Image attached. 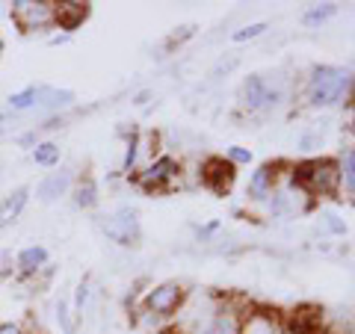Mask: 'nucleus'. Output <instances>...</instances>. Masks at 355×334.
I'll return each mask as SVG.
<instances>
[{
    "instance_id": "23",
    "label": "nucleus",
    "mask_w": 355,
    "mask_h": 334,
    "mask_svg": "<svg viewBox=\"0 0 355 334\" xmlns=\"http://www.w3.org/2000/svg\"><path fill=\"white\" fill-rule=\"evenodd\" d=\"M44 95L51 98V101H48V107H51V109H57V107H69V104L74 101V95L69 92V89H62V92H51V89H44Z\"/></svg>"
},
{
    "instance_id": "31",
    "label": "nucleus",
    "mask_w": 355,
    "mask_h": 334,
    "mask_svg": "<svg viewBox=\"0 0 355 334\" xmlns=\"http://www.w3.org/2000/svg\"><path fill=\"white\" fill-rule=\"evenodd\" d=\"M352 130H355V109H352Z\"/></svg>"
},
{
    "instance_id": "6",
    "label": "nucleus",
    "mask_w": 355,
    "mask_h": 334,
    "mask_svg": "<svg viewBox=\"0 0 355 334\" xmlns=\"http://www.w3.org/2000/svg\"><path fill=\"white\" fill-rule=\"evenodd\" d=\"M243 107L249 109V113H258V109H266V107H275L284 98V92L279 86H270V80L261 74H252L246 77V83H243Z\"/></svg>"
},
{
    "instance_id": "25",
    "label": "nucleus",
    "mask_w": 355,
    "mask_h": 334,
    "mask_svg": "<svg viewBox=\"0 0 355 334\" xmlns=\"http://www.w3.org/2000/svg\"><path fill=\"white\" fill-rule=\"evenodd\" d=\"M323 146V139L317 137V133H305L302 139H299V148H305V151H311V148H320Z\"/></svg>"
},
{
    "instance_id": "2",
    "label": "nucleus",
    "mask_w": 355,
    "mask_h": 334,
    "mask_svg": "<svg viewBox=\"0 0 355 334\" xmlns=\"http://www.w3.org/2000/svg\"><path fill=\"white\" fill-rule=\"evenodd\" d=\"M291 181L314 195H338L340 193V172H338V160L331 157H314V160H302L291 166Z\"/></svg>"
},
{
    "instance_id": "7",
    "label": "nucleus",
    "mask_w": 355,
    "mask_h": 334,
    "mask_svg": "<svg viewBox=\"0 0 355 334\" xmlns=\"http://www.w3.org/2000/svg\"><path fill=\"white\" fill-rule=\"evenodd\" d=\"M12 18L24 33L44 30L53 24V3H48V0H15Z\"/></svg>"
},
{
    "instance_id": "22",
    "label": "nucleus",
    "mask_w": 355,
    "mask_h": 334,
    "mask_svg": "<svg viewBox=\"0 0 355 334\" xmlns=\"http://www.w3.org/2000/svg\"><path fill=\"white\" fill-rule=\"evenodd\" d=\"M39 95H42V89L27 86L24 92H15L12 98H9V104H12V109H27V107H33L39 101Z\"/></svg>"
},
{
    "instance_id": "1",
    "label": "nucleus",
    "mask_w": 355,
    "mask_h": 334,
    "mask_svg": "<svg viewBox=\"0 0 355 334\" xmlns=\"http://www.w3.org/2000/svg\"><path fill=\"white\" fill-rule=\"evenodd\" d=\"M305 101L311 107H331L343 101H355V77L338 65H317L308 74Z\"/></svg>"
},
{
    "instance_id": "12",
    "label": "nucleus",
    "mask_w": 355,
    "mask_h": 334,
    "mask_svg": "<svg viewBox=\"0 0 355 334\" xmlns=\"http://www.w3.org/2000/svg\"><path fill=\"white\" fill-rule=\"evenodd\" d=\"M275 184H279V166L275 163H263L252 172L249 177V186H246V195L252 202H266L272 193H275Z\"/></svg>"
},
{
    "instance_id": "9",
    "label": "nucleus",
    "mask_w": 355,
    "mask_h": 334,
    "mask_svg": "<svg viewBox=\"0 0 355 334\" xmlns=\"http://www.w3.org/2000/svg\"><path fill=\"white\" fill-rule=\"evenodd\" d=\"M237 181V166L228 157H207L202 163V184L216 195H228Z\"/></svg>"
},
{
    "instance_id": "13",
    "label": "nucleus",
    "mask_w": 355,
    "mask_h": 334,
    "mask_svg": "<svg viewBox=\"0 0 355 334\" xmlns=\"http://www.w3.org/2000/svg\"><path fill=\"white\" fill-rule=\"evenodd\" d=\"M89 18V3H53V24L60 30H77Z\"/></svg>"
},
{
    "instance_id": "28",
    "label": "nucleus",
    "mask_w": 355,
    "mask_h": 334,
    "mask_svg": "<svg viewBox=\"0 0 355 334\" xmlns=\"http://www.w3.org/2000/svg\"><path fill=\"white\" fill-rule=\"evenodd\" d=\"M86 293H89V284L83 281L80 287H77V310H83V302H86Z\"/></svg>"
},
{
    "instance_id": "8",
    "label": "nucleus",
    "mask_w": 355,
    "mask_h": 334,
    "mask_svg": "<svg viewBox=\"0 0 355 334\" xmlns=\"http://www.w3.org/2000/svg\"><path fill=\"white\" fill-rule=\"evenodd\" d=\"M240 334H284V317L275 308L249 305L240 314Z\"/></svg>"
},
{
    "instance_id": "17",
    "label": "nucleus",
    "mask_w": 355,
    "mask_h": 334,
    "mask_svg": "<svg viewBox=\"0 0 355 334\" xmlns=\"http://www.w3.org/2000/svg\"><path fill=\"white\" fill-rule=\"evenodd\" d=\"M338 172H340V193L355 198V148H349L338 160Z\"/></svg>"
},
{
    "instance_id": "21",
    "label": "nucleus",
    "mask_w": 355,
    "mask_h": 334,
    "mask_svg": "<svg viewBox=\"0 0 355 334\" xmlns=\"http://www.w3.org/2000/svg\"><path fill=\"white\" fill-rule=\"evenodd\" d=\"M266 30H270V24H266V21H254V24H246V27H240V30L231 33V42H237V44H243V42H252V39L263 36Z\"/></svg>"
},
{
    "instance_id": "10",
    "label": "nucleus",
    "mask_w": 355,
    "mask_h": 334,
    "mask_svg": "<svg viewBox=\"0 0 355 334\" xmlns=\"http://www.w3.org/2000/svg\"><path fill=\"white\" fill-rule=\"evenodd\" d=\"M326 310L317 305H299L287 310L284 334H326Z\"/></svg>"
},
{
    "instance_id": "16",
    "label": "nucleus",
    "mask_w": 355,
    "mask_h": 334,
    "mask_svg": "<svg viewBox=\"0 0 355 334\" xmlns=\"http://www.w3.org/2000/svg\"><path fill=\"white\" fill-rule=\"evenodd\" d=\"M44 263H48V249H44V246H27L24 252L18 254L21 275H36Z\"/></svg>"
},
{
    "instance_id": "24",
    "label": "nucleus",
    "mask_w": 355,
    "mask_h": 334,
    "mask_svg": "<svg viewBox=\"0 0 355 334\" xmlns=\"http://www.w3.org/2000/svg\"><path fill=\"white\" fill-rule=\"evenodd\" d=\"M228 160L234 163V166H246L252 160V151L249 148H240V146H231L228 148Z\"/></svg>"
},
{
    "instance_id": "3",
    "label": "nucleus",
    "mask_w": 355,
    "mask_h": 334,
    "mask_svg": "<svg viewBox=\"0 0 355 334\" xmlns=\"http://www.w3.org/2000/svg\"><path fill=\"white\" fill-rule=\"evenodd\" d=\"M184 302H187V287L181 281H163L146 293V299H142V314H148L154 319H169L181 310Z\"/></svg>"
},
{
    "instance_id": "5",
    "label": "nucleus",
    "mask_w": 355,
    "mask_h": 334,
    "mask_svg": "<svg viewBox=\"0 0 355 334\" xmlns=\"http://www.w3.org/2000/svg\"><path fill=\"white\" fill-rule=\"evenodd\" d=\"M104 234L113 243H119V246H137L139 237H142V228H139V216L137 210L130 207H121L116 210V213H110L104 222H101Z\"/></svg>"
},
{
    "instance_id": "32",
    "label": "nucleus",
    "mask_w": 355,
    "mask_h": 334,
    "mask_svg": "<svg viewBox=\"0 0 355 334\" xmlns=\"http://www.w3.org/2000/svg\"><path fill=\"white\" fill-rule=\"evenodd\" d=\"M0 53H3V39H0Z\"/></svg>"
},
{
    "instance_id": "26",
    "label": "nucleus",
    "mask_w": 355,
    "mask_h": 334,
    "mask_svg": "<svg viewBox=\"0 0 355 334\" xmlns=\"http://www.w3.org/2000/svg\"><path fill=\"white\" fill-rule=\"evenodd\" d=\"M57 314H60V322H62L65 334H74V326H71V319H69V308H65V302L57 305Z\"/></svg>"
},
{
    "instance_id": "11",
    "label": "nucleus",
    "mask_w": 355,
    "mask_h": 334,
    "mask_svg": "<svg viewBox=\"0 0 355 334\" xmlns=\"http://www.w3.org/2000/svg\"><path fill=\"white\" fill-rule=\"evenodd\" d=\"M240 314H243V308H237L234 302L225 299L216 314L205 326H198L193 334H240Z\"/></svg>"
},
{
    "instance_id": "34",
    "label": "nucleus",
    "mask_w": 355,
    "mask_h": 334,
    "mask_svg": "<svg viewBox=\"0 0 355 334\" xmlns=\"http://www.w3.org/2000/svg\"><path fill=\"white\" fill-rule=\"evenodd\" d=\"M0 125H3V116H0Z\"/></svg>"
},
{
    "instance_id": "18",
    "label": "nucleus",
    "mask_w": 355,
    "mask_h": 334,
    "mask_svg": "<svg viewBox=\"0 0 355 334\" xmlns=\"http://www.w3.org/2000/svg\"><path fill=\"white\" fill-rule=\"evenodd\" d=\"M335 12H338V3H317V6H308L305 15H302V24H305V27H320V24H326L329 18H335Z\"/></svg>"
},
{
    "instance_id": "20",
    "label": "nucleus",
    "mask_w": 355,
    "mask_h": 334,
    "mask_svg": "<svg viewBox=\"0 0 355 334\" xmlns=\"http://www.w3.org/2000/svg\"><path fill=\"white\" fill-rule=\"evenodd\" d=\"M33 163L36 166H57L60 163V146L57 142H39L33 148Z\"/></svg>"
},
{
    "instance_id": "29",
    "label": "nucleus",
    "mask_w": 355,
    "mask_h": 334,
    "mask_svg": "<svg viewBox=\"0 0 355 334\" xmlns=\"http://www.w3.org/2000/svg\"><path fill=\"white\" fill-rule=\"evenodd\" d=\"M0 334H24V328L15 326V322H3V326H0Z\"/></svg>"
},
{
    "instance_id": "15",
    "label": "nucleus",
    "mask_w": 355,
    "mask_h": 334,
    "mask_svg": "<svg viewBox=\"0 0 355 334\" xmlns=\"http://www.w3.org/2000/svg\"><path fill=\"white\" fill-rule=\"evenodd\" d=\"M27 195H30V189L21 186L12 195H6L3 202H0V228L12 225V222L21 216V210H24V204H27Z\"/></svg>"
},
{
    "instance_id": "30",
    "label": "nucleus",
    "mask_w": 355,
    "mask_h": 334,
    "mask_svg": "<svg viewBox=\"0 0 355 334\" xmlns=\"http://www.w3.org/2000/svg\"><path fill=\"white\" fill-rule=\"evenodd\" d=\"M216 228H219V222H210V225H205V228H198V237H202V240H205V237H210V234H214Z\"/></svg>"
},
{
    "instance_id": "4",
    "label": "nucleus",
    "mask_w": 355,
    "mask_h": 334,
    "mask_svg": "<svg viewBox=\"0 0 355 334\" xmlns=\"http://www.w3.org/2000/svg\"><path fill=\"white\" fill-rule=\"evenodd\" d=\"M178 177H181V163L175 157H157L133 177V181L146 189V193H166V189H172L178 184Z\"/></svg>"
},
{
    "instance_id": "19",
    "label": "nucleus",
    "mask_w": 355,
    "mask_h": 334,
    "mask_svg": "<svg viewBox=\"0 0 355 334\" xmlns=\"http://www.w3.org/2000/svg\"><path fill=\"white\" fill-rule=\"evenodd\" d=\"M74 202H77V207H83V210H89V207L98 204V186H95L92 177H83V181L77 184Z\"/></svg>"
},
{
    "instance_id": "27",
    "label": "nucleus",
    "mask_w": 355,
    "mask_h": 334,
    "mask_svg": "<svg viewBox=\"0 0 355 334\" xmlns=\"http://www.w3.org/2000/svg\"><path fill=\"white\" fill-rule=\"evenodd\" d=\"M326 225H329L331 234H347V225H343L338 216H326Z\"/></svg>"
},
{
    "instance_id": "14",
    "label": "nucleus",
    "mask_w": 355,
    "mask_h": 334,
    "mask_svg": "<svg viewBox=\"0 0 355 334\" xmlns=\"http://www.w3.org/2000/svg\"><path fill=\"white\" fill-rule=\"evenodd\" d=\"M69 186H71V172H51L44 181L39 184V198L42 202H57L60 195L69 193Z\"/></svg>"
},
{
    "instance_id": "33",
    "label": "nucleus",
    "mask_w": 355,
    "mask_h": 334,
    "mask_svg": "<svg viewBox=\"0 0 355 334\" xmlns=\"http://www.w3.org/2000/svg\"><path fill=\"white\" fill-rule=\"evenodd\" d=\"M349 334H355V326H352V328H349Z\"/></svg>"
}]
</instances>
